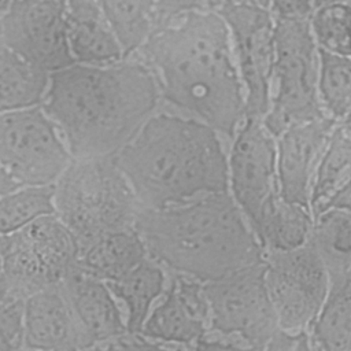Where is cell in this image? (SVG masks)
Wrapping results in <instances>:
<instances>
[{"label": "cell", "mask_w": 351, "mask_h": 351, "mask_svg": "<svg viewBox=\"0 0 351 351\" xmlns=\"http://www.w3.org/2000/svg\"><path fill=\"white\" fill-rule=\"evenodd\" d=\"M49 73L0 45V112L41 106Z\"/></svg>", "instance_id": "obj_23"}, {"label": "cell", "mask_w": 351, "mask_h": 351, "mask_svg": "<svg viewBox=\"0 0 351 351\" xmlns=\"http://www.w3.org/2000/svg\"><path fill=\"white\" fill-rule=\"evenodd\" d=\"M134 56L152 70L162 103L233 138L245 117L244 90L229 29L217 11L195 10L169 19Z\"/></svg>", "instance_id": "obj_1"}, {"label": "cell", "mask_w": 351, "mask_h": 351, "mask_svg": "<svg viewBox=\"0 0 351 351\" xmlns=\"http://www.w3.org/2000/svg\"><path fill=\"white\" fill-rule=\"evenodd\" d=\"M347 1H348V3H350V4H351V0H347Z\"/></svg>", "instance_id": "obj_40"}, {"label": "cell", "mask_w": 351, "mask_h": 351, "mask_svg": "<svg viewBox=\"0 0 351 351\" xmlns=\"http://www.w3.org/2000/svg\"><path fill=\"white\" fill-rule=\"evenodd\" d=\"M315 7V0H269L274 19H308Z\"/></svg>", "instance_id": "obj_31"}, {"label": "cell", "mask_w": 351, "mask_h": 351, "mask_svg": "<svg viewBox=\"0 0 351 351\" xmlns=\"http://www.w3.org/2000/svg\"><path fill=\"white\" fill-rule=\"evenodd\" d=\"M313 226V214L308 207L284 199L274 192L263 204L252 226L263 252L287 251L304 244Z\"/></svg>", "instance_id": "obj_20"}, {"label": "cell", "mask_w": 351, "mask_h": 351, "mask_svg": "<svg viewBox=\"0 0 351 351\" xmlns=\"http://www.w3.org/2000/svg\"><path fill=\"white\" fill-rule=\"evenodd\" d=\"M19 184L7 173V170L0 165V197L12 189L18 188Z\"/></svg>", "instance_id": "obj_35"}, {"label": "cell", "mask_w": 351, "mask_h": 351, "mask_svg": "<svg viewBox=\"0 0 351 351\" xmlns=\"http://www.w3.org/2000/svg\"><path fill=\"white\" fill-rule=\"evenodd\" d=\"M330 207H339V208H343V210L351 213V182L337 193V196L333 199Z\"/></svg>", "instance_id": "obj_34"}, {"label": "cell", "mask_w": 351, "mask_h": 351, "mask_svg": "<svg viewBox=\"0 0 351 351\" xmlns=\"http://www.w3.org/2000/svg\"><path fill=\"white\" fill-rule=\"evenodd\" d=\"M25 299L8 291L0 282V351L22 348Z\"/></svg>", "instance_id": "obj_30"}, {"label": "cell", "mask_w": 351, "mask_h": 351, "mask_svg": "<svg viewBox=\"0 0 351 351\" xmlns=\"http://www.w3.org/2000/svg\"><path fill=\"white\" fill-rule=\"evenodd\" d=\"M114 158L143 207L228 191L219 133L188 115L155 111Z\"/></svg>", "instance_id": "obj_4"}, {"label": "cell", "mask_w": 351, "mask_h": 351, "mask_svg": "<svg viewBox=\"0 0 351 351\" xmlns=\"http://www.w3.org/2000/svg\"><path fill=\"white\" fill-rule=\"evenodd\" d=\"M308 23L318 48L351 56V4L347 0H330L315 7Z\"/></svg>", "instance_id": "obj_29"}, {"label": "cell", "mask_w": 351, "mask_h": 351, "mask_svg": "<svg viewBox=\"0 0 351 351\" xmlns=\"http://www.w3.org/2000/svg\"><path fill=\"white\" fill-rule=\"evenodd\" d=\"M55 214L78 248L121 229L134 228L141 208L114 156L73 158L53 184Z\"/></svg>", "instance_id": "obj_5"}, {"label": "cell", "mask_w": 351, "mask_h": 351, "mask_svg": "<svg viewBox=\"0 0 351 351\" xmlns=\"http://www.w3.org/2000/svg\"><path fill=\"white\" fill-rule=\"evenodd\" d=\"M160 104L152 70L133 55L49 73L41 106L73 158H99L114 156Z\"/></svg>", "instance_id": "obj_2"}, {"label": "cell", "mask_w": 351, "mask_h": 351, "mask_svg": "<svg viewBox=\"0 0 351 351\" xmlns=\"http://www.w3.org/2000/svg\"><path fill=\"white\" fill-rule=\"evenodd\" d=\"M60 284L71 307L84 350L99 348L103 343L128 332L115 296L104 281L75 265Z\"/></svg>", "instance_id": "obj_16"}, {"label": "cell", "mask_w": 351, "mask_h": 351, "mask_svg": "<svg viewBox=\"0 0 351 351\" xmlns=\"http://www.w3.org/2000/svg\"><path fill=\"white\" fill-rule=\"evenodd\" d=\"M78 245L56 214L0 236V282L16 296L60 284L75 266Z\"/></svg>", "instance_id": "obj_7"}, {"label": "cell", "mask_w": 351, "mask_h": 351, "mask_svg": "<svg viewBox=\"0 0 351 351\" xmlns=\"http://www.w3.org/2000/svg\"><path fill=\"white\" fill-rule=\"evenodd\" d=\"M0 45H1V26H0Z\"/></svg>", "instance_id": "obj_39"}, {"label": "cell", "mask_w": 351, "mask_h": 351, "mask_svg": "<svg viewBox=\"0 0 351 351\" xmlns=\"http://www.w3.org/2000/svg\"><path fill=\"white\" fill-rule=\"evenodd\" d=\"M22 325V348L55 351L84 350L62 284L41 289L25 299Z\"/></svg>", "instance_id": "obj_17"}, {"label": "cell", "mask_w": 351, "mask_h": 351, "mask_svg": "<svg viewBox=\"0 0 351 351\" xmlns=\"http://www.w3.org/2000/svg\"><path fill=\"white\" fill-rule=\"evenodd\" d=\"M123 52L134 55L158 26V0H96Z\"/></svg>", "instance_id": "obj_26"}, {"label": "cell", "mask_w": 351, "mask_h": 351, "mask_svg": "<svg viewBox=\"0 0 351 351\" xmlns=\"http://www.w3.org/2000/svg\"><path fill=\"white\" fill-rule=\"evenodd\" d=\"M318 47L308 19H274L271 95L262 122L274 136L326 115L318 99Z\"/></svg>", "instance_id": "obj_6"}, {"label": "cell", "mask_w": 351, "mask_h": 351, "mask_svg": "<svg viewBox=\"0 0 351 351\" xmlns=\"http://www.w3.org/2000/svg\"><path fill=\"white\" fill-rule=\"evenodd\" d=\"M326 1H330V0H315V5L318 7V5H321V4L326 3Z\"/></svg>", "instance_id": "obj_38"}, {"label": "cell", "mask_w": 351, "mask_h": 351, "mask_svg": "<svg viewBox=\"0 0 351 351\" xmlns=\"http://www.w3.org/2000/svg\"><path fill=\"white\" fill-rule=\"evenodd\" d=\"M49 214H55L53 184L19 185L0 197V236Z\"/></svg>", "instance_id": "obj_28"}, {"label": "cell", "mask_w": 351, "mask_h": 351, "mask_svg": "<svg viewBox=\"0 0 351 351\" xmlns=\"http://www.w3.org/2000/svg\"><path fill=\"white\" fill-rule=\"evenodd\" d=\"M73 156L43 106L0 112V165L19 185H49Z\"/></svg>", "instance_id": "obj_9"}, {"label": "cell", "mask_w": 351, "mask_h": 351, "mask_svg": "<svg viewBox=\"0 0 351 351\" xmlns=\"http://www.w3.org/2000/svg\"><path fill=\"white\" fill-rule=\"evenodd\" d=\"M351 182V137L336 123L315 169L310 211L313 217L329 208L337 193Z\"/></svg>", "instance_id": "obj_24"}, {"label": "cell", "mask_w": 351, "mask_h": 351, "mask_svg": "<svg viewBox=\"0 0 351 351\" xmlns=\"http://www.w3.org/2000/svg\"><path fill=\"white\" fill-rule=\"evenodd\" d=\"M217 12L229 29L244 90V118L262 119L271 95L274 18L269 8L258 5H229Z\"/></svg>", "instance_id": "obj_11"}, {"label": "cell", "mask_w": 351, "mask_h": 351, "mask_svg": "<svg viewBox=\"0 0 351 351\" xmlns=\"http://www.w3.org/2000/svg\"><path fill=\"white\" fill-rule=\"evenodd\" d=\"M106 284L126 308L128 332L140 333L152 304L166 288V270L148 256L122 277Z\"/></svg>", "instance_id": "obj_21"}, {"label": "cell", "mask_w": 351, "mask_h": 351, "mask_svg": "<svg viewBox=\"0 0 351 351\" xmlns=\"http://www.w3.org/2000/svg\"><path fill=\"white\" fill-rule=\"evenodd\" d=\"M0 26L1 44L47 73L75 63L67 43L64 0H11Z\"/></svg>", "instance_id": "obj_12"}, {"label": "cell", "mask_w": 351, "mask_h": 351, "mask_svg": "<svg viewBox=\"0 0 351 351\" xmlns=\"http://www.w3.org/2000/svg\"><path fill=\"white\" fill-rule=\"evenodd\" d=\"M148 258L134 228L106 233L78 248L77 267L104 281H114Z\"/></svg>", "instance_id": "obj_19"}, {"label": "cell", "mask_w": 351, "mask_h": 351, "mask_svg": "<svg viewBox=\"0 0 351 351\" xmlns=\"http://www.w3.org/2000/svg\"><path fill=\"white\" fill-rule=\"evenodd\" d=\"M308 241L329 276V285L351 273V213L329 207L313 217Z\"/></svg>", "instance_id": "obj_22"}, {"label": "cell", "mask_w": 351, "mask_h": 351, "mask_svg": "<svg viewBox=\"0 0 351 351\" xmlns=\"http://www.w3.org/2000/svg\"><path fill=\"white\" fill-rule=\"evenodd\" d=\"M265 284L278 326L289 333L308 332L329 292L328 271L307 240L287 250L266 252Z\"/></svg>", "instance_id": "obj_10"}, {"label": "cell", "mask_w": 351, "mask_h": 351, "mask_svg": "<svg viewBox=\"0 0 351 351\" xmlns=\"http://www.w3.org/2000/svg\"><path fill=\"white\" fill-rule=\"evenodd\" d=\"M229 5H258L269 8V0H206V8L214 11Z\"/></svg>", "instance_id": "obj_33"}, {"label": "cell", "mask_w": 351, "mask_h": 351, "mask_svg": "<svg viewBox=\"0 0 351 351\" xmlns=\"http://www.w3.org/2000/svg\"><path fill=\"white\" fill-rule=\"evenodd\" d=\"M311 348L351 350V273L329 285L328 296L308 329Z\"/></svg>", "instance_id": "obj_25"}, {"label": "cell", "mask_w": 351, "mask_h": 351, "mask_svg": "<svg viewBox=\"0 0 351 351\" xmlns=\"http://www.w3.org/2000/svg\"><path fill=\"white\" fill-rule=\"evenodd\" d=\"M210 329V307L203 282L178 273H169L160 302L149 311L140 333L162 348L195 344Z\"/></svg>", "instance_id": "obj_14"}, {"label": "cell", "mask_w": 351, "mask_h": 351, "mask_svg": "<svg viewBox=\"0 0 351 351\" xmlns=\"http://www.w3.org/2000/svg\"><path fill=\"white\" fill-rule=\"evenodd\" d=\"M337 123H339V125L343 128V130L351 137V111H350L343 119H340Z\"/></svg>", "instance_id": "obj_36"}, {"label": "cell", "mask_w": 351, "mask_h": 351, "mask_svg": "<svg viewBox=\"0 0 351 351\" xmlns=\"http://www.w3.org/2000/svg\"><path fill=\"white\" fill-rule=\"evenodd\" d=\"M64 19L74 62L107 64L123 59L121 44L96 0H64Z\"/></svg>", "instance_id": "obj_18"}, {"label": "cell", "mask_w": 351, "mask_h": 351, "mask_svg": "<svg viewBox=\"0 0 351 351\" xmlns=\"http://www.w3.org/2000/svg\"><path fill=\"white\" fill-rule=\"evenodd\" d=\"M203 8L206 0H158V26L180 14Z\"/></svg>", "instance_id": "obj_32"}, {"label": "cell", "mask_w": 351, "mask_h": 351, "mask_svg": "<svg viewBox=\"0 0 351 351\" xmlns=\"http://www.w3.org/2000/svg\"><path fill=\"white\" fill-rule=\"evenodd\" d=\"M134 229L166 271L202 282L263 261L265 252L228 191L140 208Z\"/></svg>", "instance_id": "obj_3"}, {"label": "cell", "mask_w": 351, "mask_h": 351, "mask_svg": "<svg viewBox=\"0 0 351 351\" xmlns=\"http://www.w3.org/2000/svg\"><path fill=\"white\" fill-rule=\"evenodd\" d=\"M210 329L234 337L245 348L267 350L278 321L265 284L263 261L203 282Z\"/></svg>", "instance_id": "obj_8"}, {"label": "cell", "mask_w": 351, "mask_h": 351, "mask_svg": "<svg viewBox=\"0 0 351 351\" xmlns=\"http://www.w3.org/2000/svg\"><path fill=\"white\" fill-rule=\"evenodd\" d=\"M318 99L324 112L335 121L351 111V56L318 48Z\"/></svg>", "instance_id": "obj_27"}, {"label": "cell", "mask_w": 351, "mask_h": 351, "mask_svg": "<svg viewBox=\"0 0 351 351\" xmlns=\"http://www.w3.org/2000/svg\"><path fill=\"white\" fill-rule=\"evenodd\" d=\"M232 140L228 189L252 229L263 204L278 191L276 137L261 118L247 117Z\"/></svg>", "instance_id": "obj_13"}, {"label": "cell", "mask_w": 351, "mask_h": 351, "mask_svg": "<svg viewBox=\"0 0 351 351\" xmlns=\"http://www.w3.org/2000/svg\"><path fill=\"white\" fill-rule=\"evenodd\" d=\"M336 123L324 115L295 123L276 137L277 188L284 199L310 208L313 177Z\"/></svg>", "instance_id": "obj_15"}, {"label": "cell", "mask_w": 351, "mask_h": 351, "mask_svg": "<svg viewBox=\"0 0 351 351\" xmlns=\"http://www.w3.org/2000/svg\"><path fill=\"white\" fill-rule=\"evenodd\" d=\"M10 1H11V0H0V15H1V12L7 8V5H8Z\"/></svg>", "instance_id": "obj_37"}]
</instances>
